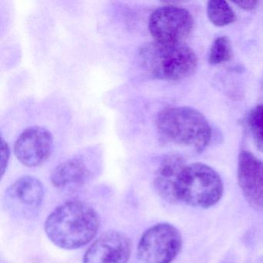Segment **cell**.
<instances>
[{
  "mask_svg": "<svg viewBox=\"0 0 263 263\" xmlns=\"http://www.w3.org/2000/svg\"><path fill=\"white\" fill-rule=\"evenodd\" d=\"M91 178V171L84 160L73 158L61 163L51 174V182L58 189L81 186Z\"/></svg>",
  "mask_w": 263,
  "mask_h": 263,
  "instance_id": "7c38bea8",
  "label": "cell"
},
{
  "mask_svg": "<svg viewBox=\"0 0 263 263\" xmlns=\"http://www.w3.org/2000/svg\"><path fill=\"white\" fill-rule=\"evenodd\" d=\"M232 47L230 41L226 36L217 38L212 44L209 53V63L218 65L229 61L232 58Z\"/></svg>",
  "mask_w": 263,
  "mask_h": 263,
  "instance_id": "9a60e30c",
  "label": "cell"
},
{
  "mask_svg": "<svg viewBox=\"0 0 263 263\" xmlns=\"http://www.w3.org/2000/svg\"><path fill=\"white\" fill-rule=\"evenodd\" d=\"M234 4L242 10L249 11V10H254L256 7L258 2L252 1V0H248V1H236V2H234Z\"/></svg>",
  "mask_w": 263,
  "mask_h": 263,
  "instance_id": "e0dca14e",
  "label": "cell"
},
{
  "mask_svg": "<svg viewBox=\"0 0 263 263\" xmlns=\"http://www.w3.org/2000/svg\"><path fill=\"white\" fill-rule=\"evenodd\" d=\"M160 135L170 142L201 153L212 139V128L206 118L192 107H169L157 117Z\"/></svg>",
  "mask_w": 263,
  "mask_h": 263,
  "instance_id": "3957f363",
  "label": "cell"
},
{
  "mask_svg": "<svg viewBox=\"0 0 263 263\" xmlns=\"http://www.w3.org/2000/svg\"><path fill=\"white\" fill-rule=\"evenodd\" d=\"M140 64L156 79L179 81L195 72L198 64L195 52L183 43H145L138 49Z\"/></svg>",
  "mask_w": 263,
  "mask_h": 263,
  "instance_id": "7a4b0ae2",
  "label": "cell"
},
{
  "mask_svg": "<svg viewBox=\"0 0 263 263\" xmlns=\"http://www.w3.org/2000/svg\"><path fill=\"white\" fill-rule=\"evenodd\" d=\"M44 197V187L37 178L21 177L6 191L4 206L13 216L30 219L41 211Z\"/></svg>",
  "mask_w": 263,
  "mask_h": 263,
  "instance_id": "52a82bcc",
  "label": "cell"
},
{
  "mask_svg": "<svg viewBox=\"0 0 263 263\" xmlns=\"http://www.w3.org/2000/svg\"><path fill=\"white\" fill-rule=\"evenodd\" d=\"M100 218L89 204L70 201L58 206L45 221L49 239L61 249L73 250L86 246L98 234Z\"/></svg>",
  "mask_w": 263,
  "mask_h": 263,
  "instance_id": "6da1fadb",
  "label": "cell"
},
{
  "mask_svg": "<svg viewBox=\"0 0 263 263\" xmlns=\"http://www.w3.org/2000/svg\"><path fill=\"white\" fill-rule=\"evenodd\" d=\"M132 247V241L126 234L108 231L86 251L83 263H127Z\"/></svg>",
  "mask_w": 263,
  "mask_h": 263,
  "instance_id": "9c48e42d",
  "label": "cell"
},
{
  "mask_svg": "<svg viewBox=\"0 0 263 263\" xmlns=\"http://www.w3.org/2000/svg\"><path fill=\"white\" fill-rule=\"evenodd\" d=\"M223 192L224 186L220 175L203 163L186 165L176 187L178 203L202 209L215 205L221 200Z\"/></svg>",
  "mask_w": 263,
  "mask_h": 263,
  "instance_id": "277c9868",
  "label": "cell"
},
{
  "mask_svg": "<svg viewBox=\"0 0 263 263\" xmlns=\"http://www.w3.org/2000/svg\"><path fill=\"white\" fill-rule=\"evenodd\" d=\"M10 158V150L8 144L4 141V138H1V163H0V167H1V176H4L7 166L9 164V160Z\"/></svg>",
  "mask_w": 263,
  "mask_h": 263,
  "instance_id": "2e32d148",
  "label": "cell"
},
{
  "mask_svg": "<svg viewBox=\"0 0 263 263\" xmlns=\"http://www.w3.org/2000/svg\"><path fill=\"white\" fill-rule=\"evenodd\" d=\"M53 151L52 134L44 127H28L18 137L14 144V153L20 162L27 167L42 165Z\"/></svg>",
  "mask_w": 263,
  "mask_h": 263,
  "instance_id": "ba28073f",
  "label": "cell"
},
{
  "mask_svg": "<svg viewBox=\"0 0 263 263\" xmlns=\"http://www.w3.org/2000/svg\"><path fill=\"white\" fill-rule=\"evenodd\" d=\"M186 165L182 157L172 155L165 157L158 166L154 179V186L158 195L167 202L178 203L177 184Z\"/></svg>",
  "mask_w": 263,
  "mask_h": 263,
  "instance_id": "8fae6325",
  "label": "cell"
},
{
  "mask_svg": "<svg viewBox=\"0 0 263 263\" xmlns=\"http://www.w3.org/2000/svg\"><path fill=\"white\" fill-rule=\"evenodd\" d=\"M238 181L249 205L263 212V162L247 151L238 157Z\"/></svg>",
  "mask_w": 263,
  "mask_h": 263,
  "instance_id": "30bf717a",
  "label": "cell"
},
{
  "mask_svg": "<svg viewBox=\"0 0 263 263\" xmlns=\"http://www.w3.org/2000/svg\"><path fill=\"white\" fill-rule=\"evenodd\" d=\"M247 125L255 146L258 151L263 152V104L249 112Z\"/></svg>",
  "mask_w": 263,
  "mask_h": 263,
  "instance_id": "5bb4252c",
  "label": "cell"
},
{
  "mask_svg": "<svg viewBox=\"0 0 263 263\" xmlns=\"http://www.w3.org/2000/svg\"><path fill=\"white\" fill-rule=\"evenodd\" d=\"M194 21L185 9L176 6L159 7L151 15L148 27L155 41L178 44L189 37Z\"/></svg>",
  "mask_w": 263,
  "mask_h": 263,
  "instance_id": "8992f818",
  "label": "cell"
},
{
  "mask_svg": "<svg viewBox=\"0 0 263 263\" xmlns=\"http://www.w3.org/2000/svg\"><path fill=\"white\" fill-rule=\"evenodd\" d=\"M207 14L209 21L216 27H224L235 21V14L227 2L216 0L208 4Z\"/></svg>",
  "mask_w": 263,
  "mask_h": 263,
  "instance_id": "4fadbf2b",
  "label": "cell"
},
{
  "mask_svg": "<svg viewBox=\"0 0 263 263\" xmlns=\"http://www.w3.org/2000/svg\"><path fill=\"white\" fill-rule=\"evenodd\" d=\"M182 247L178 229L169 223L149 228L140 238L138 256L141 263H172Z\"/></svg>",
  "mask_w": 263,
  "mask_h": 263,
  "instance_id": "5b68a950",
  "label": "cell"
}]
</instances>
